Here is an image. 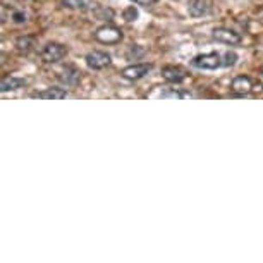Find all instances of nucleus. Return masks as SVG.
I'll list each match as a JSON object with an SVG mask.
<instances>
[{"mask_svg": "<svg viewBox=\"0 0 263 263\" xmlns=\"http://www.w3.org/2000/svg\"><path fill=\"white\" fill-rule=\"evenodd\" d=\"M64 7L67 9H76V11H86V9L93 7L95 0H62Z\"/></svg>", "mask_w": 263, "mask_h": 263, "instance_id": "nucleus-14", "label": "nucleus"}, {"mask_svg": "<svg viewBox=\"0 0 263 263\" xmlns=\"http://www.w3.org/2000/svg\"><path fill=\"white\" fill-rule=\"evenodd\" d=\"M212 36L218 43H226V45H239L241 43V34L231 28H215Z\"/></svg>", "mask_w": 263, "mask_h": 263, "instance_id": "nucleus-4", "label": "nucleus"}, {"mask_svg": "<svg viewBox=\"0 0 263 263\" xmlns=\"http://www.w3.org/2000/svg\"><path fill=\"white\" fill-rule=\"evenodd\" d=\"M34 47H36V40L33 36H19L16 40V48L19 52L28 53V52H31Z\"/></svg>", "mask_w": 263, "mask_h": 263, "instance_id": "nucleus-13", "label": "nucleus"}, {"mask_svg": "<svg viewBox=\"0 0 263 263\" xmlns=\"http://www.w3.org/2000/svg\"><path fill=\"white\" fill-rule=\"evenodd\" d=\"M261 74H263V67H261Z\"/></svg>", "mask_w": 263, "mask_h": 263, "instance_id": "nucleus-20", "label": "nucleus"}, {"mask_svg": "<svg viewBox=\"0 0 263 263\" xmlns=\"http://www.w3.org/2000/svg\"><path fill=\"white\" fill-rule=\"evenodd\" d=\"M112 59L107 52L102 50H93L86 55V64L90 69H95V71H100V69H105L110 66Z\"/></svg>", "mask_w": 263, "mask_h": 263, "instance_id": "nucleus-5", "label": "nucleus"}, {"mask_svg": "<svg viewBox=\"0 0 263 263\" xmlns=\"http://www.w3.org/2000/svg\"><path fill=\"white\" fill-rule=\"evenodd\" d=\"M152 71V64H133L122 69V78L129 79V81H138V79L145 78L148 72Z\"/></svg>", "mask_w": 263, "mask_h": 263, "instance_id": "nucleus-6", "label": "nucleus"}, {"mask_svg": "<svg viewBox=\"0 0 263 263\" xmlns=\"http://www.w3.org/2000/svg\"><path fill=\"white\" fill-rule=\"evenodd\" d=\"M162 76L168 83H181L186 79V71L179 66H167L162 69Z\"/></svg>", "mask_w": 263, "mask_h": 263, "instance_id": "nucleus-8", "label": "nucleus"}, {"mask_svg": "<svg viewBox=\"0 0 263 263\" xmlns=\"http://www.w3.org/2000/svg\"><path fill=\"white\" fill-rule=\"evenodd\" d=\"M133 2L141 7H153L157 4V0H133Z\"/></svg>", "mask_w": 263, "mask_h": 263, "instance_id": "nucleus-19", "label": "nucleus"}, {"mask_svg": "<svg viewBox=\"0 0 263 263\" xmlns=\"http://www.w3.org/2000/svg\"><path fill=\"white\" fill-rule=\"evenodd\" d=\"M193 66L198 69H205V71H213V69L222 67V55L212 52V53H200L193 59Z\"/></svg>", "mask_w": 263, "mask_h": 263, "instance_id": "nucleus-2", "label": "nucleus"}, {"mask_svg": "<svg viewBox=\"0 0 263 263\" xmlns=\"http://www.w3.org/2000/svg\"><path fill=\"white\" fill-rule=\"evenodd\" d=\"M59 78H61L62 83L69 84V86H74V84H78L79 79H81V72H79L78 69H74V67H66L61 72V76H59Z\"/></svg>", "mask_w": 263, "mask_h": 263, "instance_id": "nucleus-12", "label": "nucleus"}, {"mask_svg": "<svg viewBox=\"0 0 263 263\" xmlns=\"http://www.w3.org/2000/svg\"><path fill=\"white\" fill-rule=\"evenodd\" d=\"M36 98H43V100H64L67 97V91L62 88H48L45 91L34 93Z\"/></svg>", "mask_w": 263, "mask_h": 263, "instance_id": "nucleus-11", "label": "nucleus"}, {"mask_svg": "<svg viewBox=\"0 0 263 263\" xmlns=\"http://www.w3.org/2000/svg\"><path fill=\"white\" fill-rule=\"evenodd\" d=\"M66 55H67V48L64 47L62 43H57V42L47 43V45L42 48V52H40V57H42V61L47 62V64L61 62Z\"/></svg>", "mask_w": 263, "mask_h": 263, "instance_id": "nucleus-1", "label": "nucleus"}, {"mask_svg": "<svg viewBox=\"0 0 263 263\" xmlns=\"http://www.w3.org/2000/svg\"><path fill=\"white\" fill-rule=\"evenodd\" d=\"M138 16H140V14H138V9L135 6H129L127 9H124V12H122V17L126 19L127 23H135Z\"/></svg>", "mask_w": 263, "mask_h": 263, "instance_id": "nucleus-15", "label": "nucleus"}, {"mask_svg": "<svg viewBox=\"0 0 263 263\" xmlns=\"http://www.w3.org/2000/svg\"><path fill=\"white\" fill-rule=\"evenodd\" d=\"M28 84V81L24 78H16V76H7L2 79V91L7 93V91H16V90H21Z\"/></svg>", "mask_w": 263, "mask_h": 263, "instance_id": "nucleus-10", "label": "nucleus"}, {"mask_svg": "<svg viewBox=\"0 0 263 263\" xmlns=\"http://www.w3.org/2000/svg\"><path fill=\"white\" fill-rule=\"evenodd\" d=\"M231 90L237 95H248L255 90V83L250 76H236L231 83Z\"/></svg>", "mask_w": 263, "mask_h": 263, "instance_id": "nucleus-7", "label": "nucleus"}, {"mask_svg": "<svg viewBox=\"0 0 263 263\" xmlns=\"http://www.w3.org/2000/svg\"><path fill=\"white\" fill-rule=\"evenodd\" d=\"M12 21L14 23H16V24H24V23H26L28 21V16H26V14H24V12H14L12 14Z\"/></svg>", "mask_w": 263, "mask_h": 263, "instance_id": "nucleus-18", "label": "nucleus"}, {"mask_svg": "<svg viewBox=\"0 0 263 263\" xmlns=\"http://www.w3.org/2000/svg\"><path fill=\"white\" fill-rule=\"evenodd\" d=\"M187 12L193 17H203L210 14V4L206 0H190L187 2Z\"/></svg>", "mask_w": 263, "mask_h": 263, "instance_id": "nucleus-9", "label": "nucleus"}, {"mask_svg": "<svg viewBox=\"0 0 263 263\" xmlns=\"http://www.w3.org/2000/svg\"><path fill=\"white\" fill-rule=\"evenodd\" d=\"M95 38L98 40L100 43H107V45H112V43H117L122 40V31L116 26H110V24H107V26H102L98 28L95 31Z\"/></svg>", "mask_w": 263, "mask_h": 263, "instance_id": "nucleus-3", "label": "nucleus"}, {"mask_svg": "<svg viewBox=\"0 0 263 263\" xmlns=\"http://www.w3.org/2000/svg\"><path fill=\"white\" fill-rule=\"evenodd\" d=\"M237 53L236 52H226L224 55H222V66L224 67H232L234 64L237 62Z\"/></svg>", "mask_w": 263, "mask_h": 263, "instance_id": "nucleus-16", "label": "nucleus"}, {"mask_svg": "<svg viewBox=\"0 0 263 263\" xmlns=\"http://www.w3.org/2000/svg\"><path fill=\"white\" fill-rule=\"evenodd\" d=\"M190 97H191V93L179 91V90H171V91L162 93V98H190Z\"/></svg>", "mask_w": 263, "mask_h": 263, "instance_id": "nucleus-17", "label": "nucleus"}]
</instances>
